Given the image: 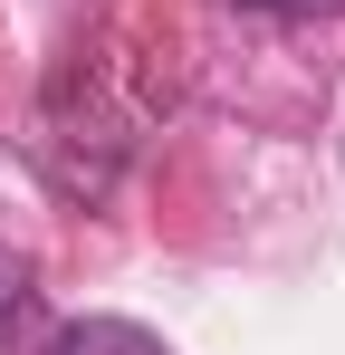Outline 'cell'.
<instances>
[{
	"label": "cell",
	"mask_w": 345,
	"mask_h": 355,
	"mask_svg": "<svg viewBox=\"0 0 345 355\" xmlns=\"http://www.w3.org/2000/svg\"><path fill=\"white\" fill-rule=\"evenodd\" d=\"M57 355H172L154 327H134V317H77L67 336H57Z\"/></svg>",
	"instance_id": "obj_1"
},
{
	"label": "cell",
	"mask_w": 345,
	"mask_h": 355,
	"mask_svg": "<svg viewBox=\"0 0 345 355\" xmlns=\"http://www.w3.org/2000/svg\"><path fill=\"white\" fill-rule=\"evenodd\" d=\"M0 307H10V288H0Z\"/></svg>",
	"instance_id": "obj_2"
}]
</instances>
